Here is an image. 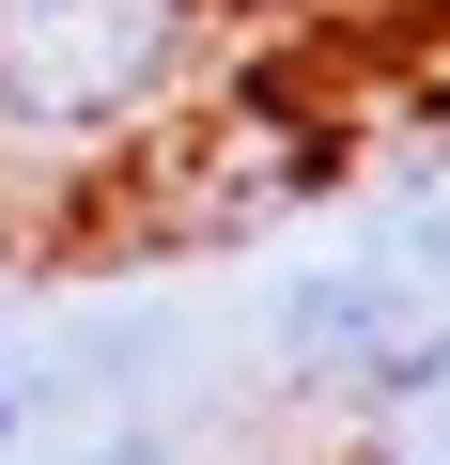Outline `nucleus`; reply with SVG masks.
<instances>
[{"label":"nucleus","instance_id":"f03ea898","mask_svg":"<svg viewBox=\"0 0 450 465\" xmlns=\"http://www.w3.org/2000/svg\"><path fill=\"white\" fill-rule=\"evenodd\" d=\"M419 326H435V311H419L404 264H326V280L280 295V372H311V388H373Z\"/></svg>","mask_w":450,"mask_h":465},{"label":"nucleus","instance_id":"39448f33","mask_svg":"<svg viewBox=\"0 0 450 465\" xmlns=\"http://www.w3.org/2000/svg\"><path fill=\"white\" fill-rule=\"evenodd\" d=\"M0 450H16V372H0Z\"/></svg>","mask_w":450,"mask_h":465},{"label":"nucleus","instance_id":"f257e3e1","mask_svg":"<svg viewBox=\"0 0 450 465\" xmlns=\"http://www.w3.org/2000/svg\"><path fill=\"white\" fill-rule=\"evenodd\" d=\"M202 94V0H0V155L109 171Z\"/></svg>","mask_w":450,"mask_h":465},{"label":"nucleus","instance_id":"7ed1b4c3","mask_svg":"<svg viewBox=\"0 0 450 465\" xmlns=\"http://www.w3.org/2000/svg\"><path fill=\"white\" fill-rule=\"evenodd\" d=\"M342 465H450V326H419V341H404V357L357 388Z\"/></svg>","mask_w":450,"mask_h":465},{"label":"nucleus","instance_id":"20e7f679","mask_svg":"<svg viewBox=\"0 0 450 465\" xmlns=\"http://www.w3.org/2000/svg\"><path fill=\"white\" fill-rule=\"evenodd\" d=\"M78 465H186V450H171V434H94Z\"/></svg>","mask_w":450,"mask_h":465}]
</instances>
